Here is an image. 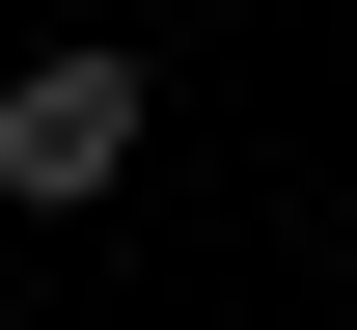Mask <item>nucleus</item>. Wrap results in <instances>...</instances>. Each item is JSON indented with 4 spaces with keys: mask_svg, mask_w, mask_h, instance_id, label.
<instances>
[{
    "mask_svg": "<svg viewBox=\"0 0 357 330\" xmlns=\"http://www.w3.org/2000/svg\"><path fill=\"white\" fill-rule=\"evenodd\" d=\"M0 193H28V220H110L137 193V55H28V83H0Z\"/></svg>",
    "mask_w": 357,
    "mask_h": 330,
    "instance_id": "f257e3e1",
    "label": "nucleus"
}]
</instances>
